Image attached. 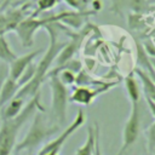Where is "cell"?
<instances>
[{
  "mask_svg": "<svg viewBox=\"0 0 155 155\" xmlns=\"http://www.w3.org/2000/svg\"><path fill=\"white\" fill-rule=\"evenodd\" d=\"M44 28L48 33L50 45H48L47 50L45 51L42 58L39 61V63H36V69H35V74H34L33 79L28 84L22 86L15 97H19V98L25 99L27 97L31 98L34 94H36L39 92L42 82L45 81V79L48 75V71L51 70L52 64L56 61V57L58 56V53L61 52V50L65 45V42L58 41V23L57 22L48 23Z\"/></svg>",
  "mask_w": 155,
  "mask_h": 155,
  "instance_id": "cell-1",
  "label": "cell"
},
{
  "mask_svg": "<svg viewBox=\"0 0 155 155\" xmlns=\"http://www.w3.org/2000/svg\"><path fill=\"white\" fill-rule=\"evenodd\" d=\"M45 111L40 102V92L34 94L24 105L19 115L10 120H2L0 124V155H11L17 144V138L24 124L35 114V111Z\"/></svg>",
  "mask_w": 155,
  "mask_h": 155,
  "instance_id": "cell-2",
  "label": "cell"
},
{
  "mask_svg": "<svg viewBox=\"0 0 155 155\" xmlns=\"http://www.w3.org/2000/svg\"><path fill=\"white\" fill-rule=\"evenodd\" d=\"M44 111H35V114L33 115V121L25 133V136L23 137L22 140H19L16 147H15V153H19L23 150H33L36 147H39L42 142H45L47 138H50L51 136L56 134L59 131V125L57 124H48L44 115Z\"/></svg>",
  "mask_w": 155,
  "mask_h": 155,
  "instance_id": "cell-3",
  "label": "cell"
},
{
  "mask_svg": "<svg viewBox=\"0 0 155 155\" xmlns=\"http://www.w3.org/2000/svg\"><path fill=\"white\" fill-rule=\"evenodd\" d=\"M48 85L51 90V113L57 125L62 126L65 124L67 120V110H68V102L69 94L68 88L64 86L57 75H48Z\"/></svg>",
  "mask_w": 155,
  "mask_h": 155,
  "instance_id": "cell-4",
  "label": "cell"
},
{
  "mask_svg": "<svg viewBox=\"0 0 155 155\" xmlns=\"http://www.w3.org/2000/svg\"><path fill=\"white\" fill-rule=\"evenodd\" d=\"M52 23L51 16L45 17V18H38L34 16H27L16 28L15 33L17 34L21 44L23 47H31L34 44V36L36 31L41 28H44L46 24Z\"/></svg>",
  "mask_w": 155,
  "mask_h": 155,
  "instance_id": "cell-5",
  "label": "cell"
},
{
  "mask_svg": "<svg viewBox=\"0 0 155 155\" xmlns=\"http://www.w3.org/2000/svg\"><path fill=\"white\" fill-rule=\"evenodd\" d=\"M84 122H85V114H84V111H82L81 109H79L78 113H76V115H75V117H74V120L71 121V124L68 125V126L63 130V132H61L59 136H57L54 139H52V140L47 142L46 144H44L42 148L38 151L36 155L59 154V151L62 150V148H63L64 143L68 140V138H69L78 128H80Z\"/></svg>",
  "mask_w": 155,
  "mask_h": 155,
  "instance_id": "cell-6",
  "label": "cell"
},
{
  "mask_svg": "<svg viewBox=\"0 0 155 155\" xmlns=\"http://www.w3.org/2000/svg\"><path fill=\"white\" fill-rule=\"evenodd\" d=\"M131 113L122 131V145L116 155H124L138 139L140 131V113L138 103H131Z\"/></svg>",
  "mask_w": 155,
  "mask_h": 155,
  "instance_id": "cell-7",
  "label": "cell"
},
{
  "mask_svg": "<svg viewBox=\"0 0 155 155\" xmlns=\"http://www.w3.org/2000/svg\"><path fill=\"white\" fill-rule=\"evenodd\" d=\"M117 81L108 82L103 86H96V87H90V86H74L73 92L69 96V101L80 105H90L99 94L105 93L108 90H110L113 86H115Z\"/></svg>",
  "mask_w": 155,
  "mask_h": 155,
  "instance_id": "cell-8",
  "label": "cell"
},
{
  "mask_svg": "<svg viewBox=\"0 0 155 155\" xmlns=\"http://www.w3.org/2000/svg\"><path fill=\"white\" fill-rule=\"evenodd\" d=\"M44 50L42 48H39V50H35V51H31L29 53H25V54H22V56H17L10 64H8V74L7 76L13 79V80H18L21 78V75L23 74V71L27 69V67L34 62V59L42 52Z\"/></svg>",
  "mask_w": 155,
  "mask_h": 155,
  "instance_id": "cell-9",
  "label": "cell"
},
{
  "mask_svg": "<svg viewBox=\"0 0 155 155\" xmlns=\"http://www.w3.org/2000/svg\"><path fill=\"white\" fill-rule=\"evenodd\" d=\"M94 11L91 12H86V11H63L61 13L57 15H52V22H58V23H63L67 24L74 29H78L82 25L85 17L92 15Z\"/></svg>",
  "mask_w": 155,
  "mask_h": 155,
  "instance_id": "cell-10",
  "label": "cell"
},
{
  "mask_svg": "<svg viewBox=\"0 0 155 155\" xmlns=\"http://www.w3.org/2000/svg\"><path fill=\"white\" fill-rule=\"evenodd\" d=\"M82 38H84V33L71 35V40L69 42H65L64 47L61 50V52L56 57V61H54L56 62V67H59V65L67 63L68 61L73 59L74 54L76 53V51L80 47V44L82 41Z\"/></svg>",
  "mask_w": 155,
  "mask_h": 155,
  "instance_id": "cell-11",
  "label": "cell"
},
{
  "mask_svg": "<svg viewBox=\"0 0 155 155\" xmlns=\"http://www.w3.org/2000/svg\"><path fill=\"white\" fill-rule=\"evenodd\" d=\"M19 88L21 86L16 80L6 76L0 84V108L4 107L8 101H11L17 94Z\"/></svg>",
  "mask_w": 155,
  "mask_h": 155,
  "instance_id": "cell-12",
  "label": "cell"
},
{
  "mask_svg": "<svg viewBox=\"0 0 155 155\" xmlns=\"http://www.w3.org/2000/svg\"><path fill=\"white\" fill-rule=\"evenodd\" d=\"M24 99L19 97H13L4 107L0 108V120H10L21 114L24 108Z\"/></svg>",
  "mask_w": 155,
  "mask_h": 155,
  "instance_id": "cell-13",
  "label": "cell"
},
{
  "mask_svg": "<svg viewBox=\"0 0 155 155\" xmlns=\"http://www.w3.org/2000/svg\"><path fill=\"white\" fill-rule=\"evenodd\" d=\"M98 136H99V126L97 122H94L93 126H88L86 140L80 148L76 149L75 155H93L94 144H96V139Z\"/></svg>",
  "mask_w": 155,
  "mask_h": 155,
  "instance_id": "cell-14",
  "label": "cell"
},
{
  "mask_svg": "<svg viewBox=\"0 0 155 155\" xmlns=\"http://www.w3.org/2000/svg\"><path fill=\"white\" fill-rule=\"evenodd\" d=\"M136 51H137V68L145 71L154 81H155V70L153 68V64L150 62V57L144 50V46L140 42H136Z\"/></svg>",
  "mask_w": 155,
  "mask_h": 155,
  "instance_id": "cell-15",
  "label": "cell"
},
{
  "mask_svg": "<svg viewBox=\"0 0 155 155\" xmlns=\"http://www.w3.org/2000/svg\"><path fill=\"white\" fill-rule=\"evenodd\" d=\"M133 73L140 80V84H142V87H143L145 98L147 99H150V101H153L155 103V81L145 71H143L139 68H136L133 70Z\"/></svg>",
  "mask_w": 155,
  "mask_h": 155,
  "instance_id": "cell-16",
  "label": "cell"
},
{
  "mask_svg": "<svg viewBox=\"0 0 155 155\" xmlns=\"http://www.w3.org/2000/svg\"><path fill=\"white\" fill-rule=\"evenodd\" d=\"M125 88L126 93L131 101V103H138L140 99V91L136 80V75L133 71H131L126 78H125Z\"/></svg>",
  "mask_w": 155,
  "mask_h": 155,
  "instance_id": "cell-17",
  "label": "cell"
},
{
  "mask_svg": "<svg viewBox=\"0 0 155 155\" xmlns=\"http://www.w3.org/2000/svg\"><path fill=\"white\" fill-rule=\"evenodd\" d=\"M75 84L76 86H90V87H96V86H103L108 84L107 81L103 80H97L92 78L87 71L81 69L79 73L75 74Z\"/></svg>",
  "mask_w": 155,
  "mask_h": 155,
  "instance_id": "cell-18",
  "label": "cell"
},
{
  "mask_svg": "<svg viewBox=\"0 0 155 155\" xmlns=\"http://www.w3.org/2000/svg\"><path fill=\"white\" fill-rule=\"evenodd\" d=\"M16 57H17V54L11 48L6 36L4 34H0V61L2 63L10 64Z\"/></svg>",
  "mask_w": 155,
  "mask_h": 155,
  "instance_id": "cell-19",
  "label": "cell"
},
{
  "mask_svg": "<svg viewBox=\"0 0 155 155\" xmlns=\"http://www.w3.org/2000/svg\"><path fill=\"white\" fill-rule=\"evenodd\" d=\"M59 2V0H36V10L31 13V16L36 17L39 13L41 12H46L52 10L57 4Z\"/></svg>",
  "mask_w": 155,
  "mask_h": 155,
  "instance_id": "cell-20",
  "label": "cell"
},
{
  "mask_svg": "<svg viewBox=\"0 0 155 155\" xmlns=\"http://www.w3.org/2000/svg\"><path fill=\"white\" fill-rule=\"evenodd\" d=\"M35 69H36V64L33 62V63H30L28 67H27V69L23 71V74L21 75V78L17 80V82H18V85L22 87V86H24L25 84H28L31 79H33V76H34V74H35Z\"/></svg>",
  "mask_w": 155,
  "mask_h": 155,
  "instance_id": "cell-21",
  "label": "cell"
},
{
  "mask_svg": "<svg viewBox=\"0 0 155 155\" xmlns=\"http://www.w3.org/2000/svg\"><path fill=\"white\" fill-rule=\"evenodd\" d=\"M145 138H147V147H148V150L149 153L151 154L154 150H155V122L151 124L147 132H145Z\"/></svg>",
  "mask_w": 155,
  "mask_h": 155,
  "instance_id": "cell-22",
  "label": "cell"
},
{
  "mask_svg": "<svg viewBox=\"0 0 155 155\" xmlns=\"http://www.w3.org/2000/svg\"><path fill=\"white\" fill-rule=\"evenodd\" d=\"M128 5L132 10L139 12L144 8V5H145V0H128Z\"/></svg>",
  "mask_w": 155,
  "mask_h": 155,
  "instance_id": "cell-23",
  "label": "cell"
},
{
  "mask_svg": "<svg viewBox=\"0 0 155 155\" xmlns=\"http://www.w3.org/2000/svg\"><path fill=\"white\" fill-rule=\"evenodd\" d=\"M64 2L76 11H82L81 10V0H64Z\"/></svg>",
  "mask_w": 155,
  "mask_h": 155,
  "instance_id": "cell-24",
  "label": "cell"
},
{
  "mask_svg": "<svg viewBox=\"0 0 155 155\" xmlns=\"http://www.w3.org/2000/svg\"><path fill=\"white\" fill-rule=\"evenodd\" d=\"M93 155H102V150H101V145H99V136H98V137H97V139H96Z\"/></svg>",
  "mask_w": 155,
  "mask_h": 155,
  "instance_id": "cell-25",
  "label": "cell"
},
{
  "mask_svg": "<svg viewBox=\"0 0 155 155\" xmlns=\"http://www.w3.org/2000/svg\"><path fill=\"white\" fill-rule=\"evenodd\" d=\"M147 104H148V108H149L150 111H151V115H153L154 119H155V103H154L153 101H150V99H147Z\"/></svg>",
  "mask_w": 155,
  "mask_h": 155,
  "instance_id": "cell-26",
  "label": "cell"
},
{
  "mask_svg": "<svg viewBox=\"0 0 155 155\" xmlns=\"http://www.w3.org/2000/svg\"><path fill=\"white\" fill-rule=\"evenodd\" d=\"M12 1H13V0H4V1L1 2V5H0V11H4V8L7 7Z\"/></svg>",
  "mask_w": 155,
  "mask_h": 155,
  "instance_id": "cell-27",
  "label": "cell"
},
{
  "mask_svg": "<svg viewBox=\"0 0 155 155\" xmlns=\"http://www.w3.org/2000/svg\"><path fill=\"white\" fill-rule=\"evenodd\" d=\"M92 4H93V7H94V11H98V10H101V7H102V4H101V1H99V0H94Z\"/></svg>",
  "mask_w": 155,
  "mask_h": 155,
  "instance_id": "cell-28",
  "label": "cell"
},
{
  "mask_svg": "<svg viewBox=\"0 0 155 155\" xmlns=\"http://www.w3.org/2000/svg\"><path fill=\"white\" fill-rule=\"evenodd\" d=\"M150 62H151L153 68H154V70H155V57H150Z\"/></svg>",
  "mask_w": 155,
  "mask_h": 155,
  "instance_id": "cell-29",
  "label": "cell"
},
{
  "mask_svg": "<svg viewBox=\"0 0 155 155\" xmlns=\"http://www.w3.org/2000/svg\"><path fill=\"white\" fill-rule=\"evenodd\" d=\"M151 155H155V150H154V151H153V153H151Z\"/></svg>",
  "mask_w": 155,
  "mask_h": 155,
  "instance_id": "cell-30",
  "label": "cell"
},
{
  "mask_svg": "<svg viewBox=\"0 0 155 155\" xmlns=\"http://www.w3.org/2000/svg\"><path fill=\"white\" fill-rule=\"evenodd\" d=\"M0 5H1V2H0Z\"/></svg>",
  "mask_w": 155,
  "mask_h": 155,
  "instance_id": "cell-31",
  "label": "cell"
}]
</instances>
